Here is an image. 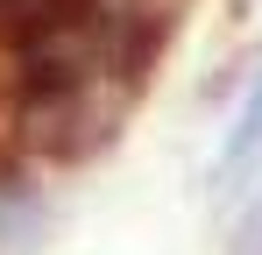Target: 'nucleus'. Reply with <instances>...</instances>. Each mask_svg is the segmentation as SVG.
<instances>
[{
  "instance_id": "obj_6",
  "label": "nucleus",
  "mask_w": 262,
  "mask_h": 255,
  "mask_svg": "<svg viewBox=\"0 0 262 255\" xmlns=\"http://www.w3.org/2000/svg\"><path fill=\"white\" fill-rule=\"evenodd\" d=\"M0 7H21V0H0Z\"/></svg>"
},
{
  "instance_id": "obj_1",
  "label": "nucleus",
  "mask_w": 262,
  "mask_h": 255,
  "mask_svg": "<svg viewBox=\"0 0 262 255\" xmlns=\"http://www.w3.org/2000/svg\"><path fill=\"white\" fill-rule=\"evenodd\" d=\"M135 107V78H78L21 92V142L50 163H92L99 149L121 142Z\"/></svg>"
},
{
  "instance_id": "obj_4",
  "label": "nucleus",
  "mask_w": 262,
  "mask_h": 255,
  "mask_svg": "<svg viewBox=\"0 0 262 255\" xmlns=\"http://www.w3.org/2000/svg\"><path fill=\"white\" fill-rule=\"evenodd\" d=\"M227 255H262V184L234 206V248Z\"/></svg>"
},
{
  "instance_id": "obj_3",
  "label": "nucleus",
  "mask_w": 262,
  "mask_h": 255,
  "mask_svg": "<svg viewBox=\"0 0 262 255\" xmlns=\"http://www.w3.org/2000/svg\"><path fill=\"white\" fill-rule=\"evenodd\" d=\"M50 241V199L29 177H0V255H43Z\"/></svg>"
},
{
  "instance_id": "obj_2",
  "label": "nucleus",
  "mask_w": 262,
  "mask_h": 255,
  "mask_svg": "<svg viewBox=\"0 0 262 255\" xmlns=\"http://www.w3.org/2000/svg\"><path fill=\"white\" fill-rule=\"evenodd\" d=\"M255 184H262V50H248V78L234 92V114H227V135L213 156V199L241 206Z\"/></svg>"
},
{
  "instance_id": "obj_5",
  "label": "nucleus",
  "mask_w": 262,
  "mask_h": 255,
  "mask_svg": "<svg viewBox=\"0 0 262 255\" xmlns=\"http://www.w3.org/2000/svg\"><path fill=\"white\" fill-rule=\"evenodd\" d=\"M255 7H262V0H234V22H248V14H255Z\"/></svg>"
}]
</instances>
